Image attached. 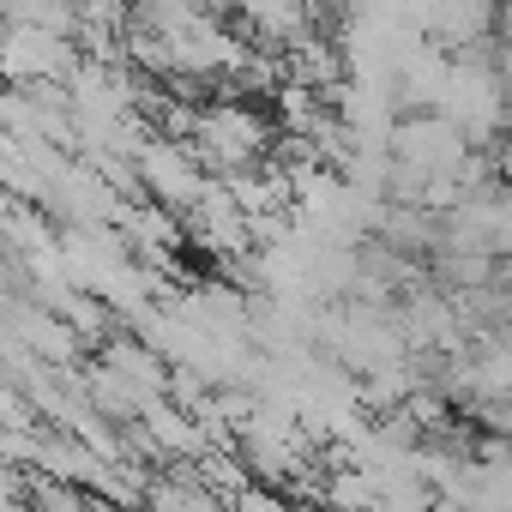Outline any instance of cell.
<instances>
[{"label": "cell", "instance_id": "6da1fadb", "mask_svg": "<svg viewBox=\"0 0 512 512\" xmlns=\"http://www.w3.org/2000/svg\"><path fill=\"white\" fill-rule=\"evenodd\" d=\"M500 175L512 181V127H506V139H500Z\"/></svg>", "mask_w": 512, "mask_h": 512}]
</instances>
